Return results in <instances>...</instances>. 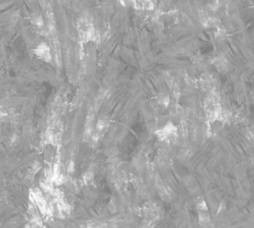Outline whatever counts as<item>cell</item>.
<instances>
[{
    "label": "cell",
    "instance_id": "4",
    "mask_svg": "<svg viewBox=\"0 0 254 228\" xmlns=\"http://www.w3.org/2000/svg\"><path fill=\"white\" fill-rule=\"evenodd\" d=\"M36 58L47 63H52L53 61V54L51 47L46 42H41L32 50Z\"/></svg>",
    "mask_w": 254,
    "mask_h": 228
},
{
    "label": "cell",
    "instance_id": "5",
    "mask_svg": "<svg viewBox=\"0 0 254 228\" xmlns=\"http://www.w3.org/2000/svg\"><path fill=\"white\" fill-rule=\"evenodd\" d=\"M197 215H198L199 222L203 226H209L211 225V216L209 214L207 204L203 198H198L196 201Z\"/></svg>",
    "mask_w": 254,
    "mask_h": 228
},
{
    "label": "cell",
    "instance_id": "2",
    "mask_svg": "<svg viewBox=\"0 0 254 228\" xmlns=\"http://www.w3.org/2000/svg\"><path fill=\"white\" fill-rule=\"evenodd\" d=\"M206 117L209 122L221 121L224 117L222 107L215 95H209L205 100Z\"/></svg>",
    "mask_w": 254,
    "mask_h": 228
},
{
    "label": "cell",
    "instance_id": "1",
    "mask_svg": "<svg viewBox=\"0 0 254 228\" xmlns=\"http://www.w3.org/2000/svg\"><path fill=\"white\" fill-rule=\"evenodd\" d=\"M77 32L80 42L82 45L96 42L97 40V32L96 26L91 20L87 17H80L77 22Z\"/></svg>",
    "mask_w": 254,
    "mask_h": 228
},
{
    "label": "cell",
    "instance_id": "9",
    "mask_svg": "<svg viewBox=\"0 0 254 228\" xmlns=\"http://www.w3.org/2000/svg\"><path fill=\"white\" fill-rule=\"evenodd\" d=\"M119 2H120V4H121L123 6H126V0H117Z\"/></svg>",
    "mask_w": 254,
    "mask_h": 228
},
{
    "label": "cell",
    "instance_id": "3",
    "mask_svg": "<svg viewBox=\"0 0 254 228\" xmlns=\"http://www.w3.org/2000/svg\"><path fill=\"white\" fill-rule=\"evenodd\" d=\"M154 136L160 142L170 143L175 141L178 137V129L172 122H168L157 129L154 133Z\"/></svg>",
    "mask_w": 254,
    "mask_h": 228
},
{
    "label": "cell",
    "instance_id": "8",
    "mask_svg": "<svg viewBox=\"0 0 254 228\" xmlns=\"http://www.w3.org/2000/svg\"><path fill=\"white\" fill-rule=\"evenodd\" d=\"M169 101H170V99L167 94H161L157 97V102L160 106L167 107L169 106Z\"/></svg>",
    "mask_w": 254,
    "mask_h": 228
},
{
    "label": "cell",
    "instance_id": "7",
    "mask_svg": "<svg viewBox=\"0 0 254 228\" xmlns=\"http://www.w3.org/2000/svg\"><path fill=\"white\" fill-rule=\"evenodd\" d=\"M108 125H109V120H108V118L105 116H101L98 119L97 122H96V132L102 133V132L105 131L108 128Z\"/></svg>",
    "mask_w": 254,
    "mask_h": 228
},
{
    "label": "cell",
    "instance_id": "6",
    "mask_svg": "<svg viewBox=\"0 0 254 228\" xmlns=\"http://www.w3.org/2000/svg\"><path fill=\"white\" fill-rule=\"evenodd\" d=\"M130 5L138 11H151L154 9L153 0H129Z\"/></svg>",
    "mask_w": 254,
    "mask_h": 228
}]
</instances>
